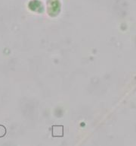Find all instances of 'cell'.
I'll use <instances>...</instances> for the list:
<instances>
[{
  "mask_svg": "<svg viewBox=\"0 0 136 146\" xmlns=\"http://www.w3.org/2000/svg\"><path fill=\"white\" fill-rule=\"evenodd\" d=\"M52 135L54 137H62L63 135V128L62 125H54L52 127Z\"/></svg>",
  "mask_w": 136,
  "mask_h": 146,
  "instance_id": "cell-1",
  "label": "cell"
},
{
  "mask_svg": "<svg viewBox=\"0 0 136 146\" xmlns=\"http://www.w3.org/2000/svg\"><path fill=\"white\" fill-rule=\"evenodd\" d=\"M6 134V129L4 125H0V138L3 137Z\"/></svg>",
  "mask_w": 136,
  "mask_h": 146,
  "instance_id": "cell-2",
  "label": "cell"
}]
</instances>
